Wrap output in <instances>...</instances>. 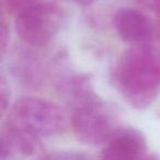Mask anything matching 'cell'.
Instances as JSON below:
<instances>
[{"label":"cell","mask_w":160,"mask_h":160,"mask_svg":"<svg viewBox=\"0 0 160 160\" xmlns=\"http://www.w3.org/2000/svg\"><path fill=\"white\" fill-rule=\"evenodd\" d=\"M71 127L75 136L85 144H105L118 129L116 114L98 96L73 107Z\"/></svg>","instance_id":"obj_3"},{"label":"cell","mask_w":160,"mask_h":160,"mask_svg":"<svg viewBox=\"0 0 160 160\" xmlns=\"http://www.w3.org/2000/svg\"><path fill=\"white\" fill-rule=\"evenodd\" d=\"M41 2V0H3V7L12 16L17 17Z\"/></svg>","instance_id":"obj_9"},{"label":"cell","mask_w":160,"mask_h":160,"mask_svg":"<svg viewBox=\"0 0 160 160\" xmlns=\"http://www.w3.org/2000/svg\"><path fill=\"white\" fill-rule=\"evenodd\" d=\"M67 1H70V2L77 3V5H81V6H86L91 3L93 0H67Z\"/></svg>","instance_id":"obj_13"},{"label":"cell","mask_w":160,"mask_h":160,"mask_svg":"<svg viewBox=\"0 0 160 160\" xmlns=\"http://www.w3.org/2000/svg\"><path fill=\"white\" fill-rule=\"evenodd\" d=\"M8 31V27L5 22V19L2 18V22H1V51L5 53L6 47H7V41L9 38V32Z\"/></svg>","instance_id":"obj_11"},{"label":"cell","mask_w":160,"mask_h":160,"mask_svg":"<svg viewBox=\"0 0 160 160\" xmlns=\"http://www.w3.org/2000/svg\"><path fill=\"white\" fill-rule=\"evenodd\" d=\"M112 81L129 107H150L160 93V49L150 44L132 45L116 62Z\"/></svg>","instance_id":"obj_1"},{"label":"cell","mask_w":160,"mask_h":160,"mask_svg":"<svg viewBox=\"0 0 160 160\" xmlns=\"http://www.w3.org/2000/svg\"><path fill=\"white\" fill-rule=\"evenodd\" d=\"M147 157L145 138L133 128H120L110 137L101 151V158L133 160Z\"/></svg>","instance_id":"obj_6"},{"label":"cell","mask_w":160,"mask_h":160,"mask_svg":"<svg viewBox=\"0 0 160 160\" xmlns=\"http://www.w3.org/2000/svg\"><path fill=\"white\" fill-rule=\"evenodd\" d=\"M155 28H156V34H157L160 38V10L157 11V22H156Z\"/></svg>","instance_id":"obj_12"},{"label":"cell","mask_w":160,"mask_h":160,"mask_svg":"<svg viewBox=\"0 0 160 160\" xmlns=\"http://www.w3.org/2000/svg\"><path fill=\"white\" fill-rule=\"evenodd\" d=\"M10 98H11V92L10 87L6 80L1 79V85H0V101H1V114H5L7 110H9Z\"/></svg>","instance_id":"obj_10"},{"label":"cell","mask_w":160,"mask_h":160,"mask_svg":"<svg viewBox=\"0 0 160 160\" xmlns=\"http://www.w3.org/2000/svg\"><path fill=\"white\" fill-rule=\"evenodd\" d=\"M58 90L65 100L68 101L72 107H76L97 96L88 77L82 75H75L64 78L60 80Z\"/></svg>","instance_id":"obj_8"},{"label":"cell","mask_w":160,"mask_h":160,"mask_svg":"<svg viewBox=\"0 0 160 160\" xmlns=\"http://www.w3.org/2000/svg\"><path fill=\"white\" fill-rule=\"evenodd\" d=\"M41 152H44L41 137L6 123L0 138V159L35 157Z\"/></svg>","instance_id":"obj_7"},{"label":"cell","mask_w":160,"mask_h":160,"mask_svg":"<svg viewBox=\"0 0 160 160\" xmlns=\"http://www.w3.org/2000/svg\"><path fill=\"white\" fill-rule=\"evenodd\" d=\"M114 27L120 38L131 45L150 44L156 35L155 24L137 9L121 8L114 16Z\"/></svg>","instance_id":"obj_5"},{"label":"cell","mask_w":160,"mask_h":160,"mask_svg":"<svg viewBox=\"0 0 160 160\" xmlns=\"http://www.w3.org/2000/svg\"><path fill=\"white\" fill-rule=\"evenodd\" d=\"M66 12L54 2H38L16 17V30L20 38L31 46L48 44L62 29Z\"/></svg>","instance_id":"obj_4"},{"label":"cell","mask_w":160,"mask_h":160,"mask_svg":"<svg viewBox=\"0 0 160 160\" xmlns=\"http://www.w3.org/2000/svg\"><path fill=\"white\" fill-rule=\"evenodd\" d=\"M6 123L38 137H51L67 131L71 125V116L55 102L23 97L10 108Z\"/></svg>","instance_id":"obj_2"}]
</instances>
